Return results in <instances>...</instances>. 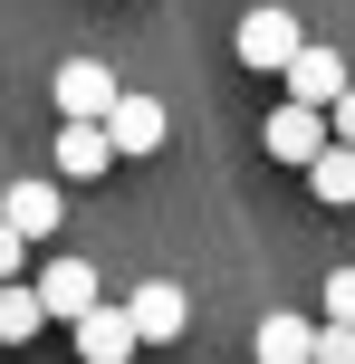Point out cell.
<instances>
[{
	"mask_svg": "<svg viewBox=\"0 0 355 364\" xmlns=\"http://www.w3.org/2000/svg\"><path fill=\"white\" fill-rule=\"evenodd\" d=\"M298 19H288V0H260V10H240V38H231V48H240V68H260V77H279V58L298 48Z\"/></svg>",
	"mask_w": 355,
	"mask_h": 364,
	"instance_id": "1",
	"label": "cell"
},
{
	"mask_svg": "<svg viewBox=\"0 0 355 364\" xmlns=\"http://www.w3.org/2000/svg\"><path fill=\"white\" fill-rule=\"evenodd\" d=\"M96 125H106V144L115 154H125V164H144V154H164V106H154V96H125V87H115V106L106 115H96Z\"/></svg>",
	"mask_w": 355,
	"mask_h": 364,
	"instance_id": "2",
	"label": "cell"
},
{
	"mask_svg": "<svg viewBox=\"0 0 355 364\" xmlns=\"http://www.w3.org/2000/svg\"><path fill=\"white\" fill-rule=\"evenodd\" d=\"M125 316H134V346H173V336L192 326V297L173 288V278H144V288L125 297Z\"/></svg>",
	"mask_w": 355,
	"mask_h": 364,
	"instance_id": "3",
	"label": "cell"
},
{
	"mask_svg": "<svg viewBox=\"0 0 355 364\" xmlns=\"http://www.w3.org/2000/svg\"><path fill=\"white\" fill-rule=\"evenodd\" d=\"M346 77H355V68H346V58H337V48H317V38H298V48H288V58H279V87H288V96H298V106H327V96H337V87H346Z\"/></svg>",
	"mask_w": 355,
	"mask_h": 364,
	"instance_id": "4",
	"label": "cell"
},
{
	"mask_svg": "<svg viewBox=\"0 0 355 364\" xmlns=\"http://www.w3.org/2000/svg\"><path fill=\"white\" fill-rule=\"evenodd\" d=\"M48 164H58V182H96V173L115 164V144H106V125H96V115H58Z\"/></svg>",
	"mask_w": 355,
	"mask_h": 364,
	"instance_id": "5",
	"label": "cell"
},
{
	"mask_svg": "<svg viewBox=\"0 0 355 364\" xmlns=\"http://www.w3.org/2000/svg\"><path fill=\"white\" fill-rule=\"evenodd\" d=\"M29 288H38V307H48L58 326H68L77 307H96V297H106V288H96V269H87V259H38V269H29Z\"/></svg>",
	"mask_w": 355,
	"mask_h": 364,
	"instance_id": "6",
	"label": "cell"
},
{
	"mask_svg": "<svg viewBox=\"0 0 355 364\" xmlns=\"http://www.w3.org/2000/svg\"><path fill=\"white\" fill-rule=\"evenodd\" d=\"M260 144L279 154V164H307V154L327 144V106H298V96H279V115L260 125Z\"/></svg>",
	"mask_w": 355,
	"mask_h": 364,
	"instance_id": "7",
	"label": "cell"
},
{
	"mask_svg": "<svg viewBox=\"0 0 355 364\" xmlns=\"http://www.w3.org/2000/svg\"><path fill=\"white\" fill-rule=\"evenodd\" d=\"M68 326H77V355H87V364H125V355H134V316L106 307V297H96V307H77Z\"/></svg>",
	"mask_w": 355,
	"mask_h": 364,
	"instance_id": "8",
	"label": "cell"
},
{
	"mask_svg": "<svg viewBox=\"0 0 355 364\" xmlns=\"http://www.w3.org/2000/svg\"><path fill=\"white\" fill-rule=\"evenodd\" d=\"M0 220H10V230H19V240H29V250H38V240L58 230V182H48V173L10 182V192H0Z\"/></svg>",
	"mask_w": 355,
	"mask_h": 364,
	"instance_id": "9",
	"label": "cell"
},
{
	"mask_svg": "<svg viewBox=\"0 0 355 364\" xmlns=\"http://www.w3.org/2000/svg\"><path fill=\"white\" fill-rule=\"evenodd\" d=\"M115 106V68L106 58H68L58 68V115H106Z\"/></svg>",
	"mask_w": 355,
	"mask_h": 364,
	"instance_id": "10",
	"label": "cell"
},
{
	"mask_svg": "<svg viewBox=\"0 0 355 364\" xmlns=\"http://www.w3.org/2000/svg\"><path fill=\"white\" fill-rule=\"evenodd\" d=\"M298 173H307V192H317L327 211H346V201H355V144H337V134H327V144L307 154Z\"/></svg>",
	"mask_w": 355,
	"mask_h": 364,
	"instance_id": "11",
	"label": "cell"
},
{
	"mask_svg": "<svg viewBox=\"0 0 355 364\" xmlns=\"http://www.w3.org/2000/svg\"><path fill=\"white\" fill-rule=\"evenodd\" d=\"M48 326V307H38L29 278H0V346H29V336Z\"/></svg>",
	"mask_w": 355,
	"mask_h": 364,
	"instance_id": "12",
	"label": "cell"
},
{
	"mask_svg": "<svg viewBox=\"0 0 355 364\" xmlns=\"http://www.w3.org/2000/svg\"><path fill=\"white\" fill-rule=\"evenodd\" d=\"M260 355H269V364L317 355V326H307V316H269V326H260Z\"/></svg>",
	"mask_w": 355,
	"mask_h": 364,
	"instance_id": "13",
	"label": "cell"
},
{
	"mask_svg": "<svg viewBox=\"0 0 355 364\" xmlns=\"http://www.w3.org/2000/svg\"><path fill=\"white\" fill-rule=\"evenodd\" d=\"M327 134H337V144H355V77L327 96Z\"/></svg>",
	"mask_w": 355,
	"mask_h": 364,
	"instance_id": "14",
	"label": "cell"
},
{
	"mask_svg": "<svg viewBox=\"0 0 355 364\" xmlns=\"http://www.w3.org/2000/svg\"><path fill=\"white\" fill-rule=\"evenodd\" d=\"M327 316H337V326H355V269L327 278Z\"/></svg>",
	"mask_w": 355,
	"mask_h": 364,
	"instance_id": "15",
	"label": "cell"
},
{
	"mask_svg": "<svg viewBox=\"0 0 355 364\" xmlns=\"http://www.w3.org/2000/svg\"><path fill=\"white\" fill-rule=\"evenodd\" d=\"M317 355H327V364H355V326H337V316H327V326H317Z\"/></svg>",
	"mask_w": 355,
	"mask_h": 364,
	"instance_id": "16",
	"label": "cell"
},
{
	"mask_svg": "<svg viewBox=\"0 0 355 364\" xmlns=\"http://www.w3.org/2000/svg\"><path fill=\"white\" fill-rule=\"evenodd\" d=\"M0 278H29V240H19L10 220H0Z\"/></svg>",
	"mask_w": 355,
	"mask_h": 364,
	"instance_id": "17",
	"label": "cell"
}]
</instances>
